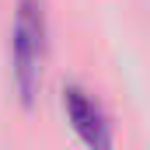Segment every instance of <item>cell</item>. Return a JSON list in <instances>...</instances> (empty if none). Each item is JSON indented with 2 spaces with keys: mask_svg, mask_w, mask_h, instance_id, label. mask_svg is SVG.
Wrapping results in <instances>:
<instances>
[{
  "mask_svg": "<svg viewBox=\"0 0 150 150\" xmlns=\"http://www.w3.org/2000/svg\"><path fill=\"white\" fill-rule=\"evenodd\" d=\"M63 108H67V119H70L74 133L80 136V143L87 150H112V143H115L112 122L84 87H77V84L63 87Z\"/></svg>",
  "mask_w": 150,
  "mask_h": 150,
  "instance_id": "obj_2",
  "label": "cell"
},
{
  "mask_svg": "<svg viewBox=\"0 0 150 150\" xmlns=\"http://www.w3.org/2000/svg\"><path fill=\"white\" fill-rule=\"evenodd\" d=\"M45 4L42 0H18L14 7V28H11V74L14 87L25 105H32L42 84V63H45Z\"/></svg>",
  "mask_w": 150,
  "mask_h": 150,
  "instance_id": "obj_1",
  "label": "cell"
}]
</instances>
